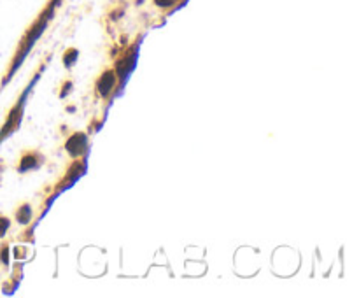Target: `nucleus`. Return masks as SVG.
Returning <instances> with one entry per match:
<instances>
[{
	"mask_svg": "<svg viewBox=\"0 0 359 298\" xmlns=\"http://www.w3.org/2000/svg\"><path fill=\"white\" fill-rule=\"evenodd\" d=\"M76 58H77V51H76V49H69V51H67L65 55H63V63H65L67 67H72V63L76 62Z\"/></svg>",
	"mask_w": 359,
	"mask_h": 298,
	"instance_id": "0eeeda50",
	"label": "nucleus"
},
{
	"mask_svg": "<svg viewBox=\"0 0 359 298\" xmlns=\"http://www.w3.org/2000/svg\"><path fill=\"white\" fill-rule=\"evenodd\" d=\"M88 146V139L84 133H74V135H70V139L67 140L65 147L67 151H69L72 156H79V154L84 153V149H86Z\"/></svg>",
	"mask_w": 359,
	"mask_h": 298,
	"instance_id": "20e7f679",
	"label": "nucleus"
},
{
	"mask_svg": "<svg viewBox=\"0 0 359 298\" xmlns=\"http://www.w3.org/2000/svg\"><path fill=\"white\" fill-rule=\"evenodd\" d=\"M16 217H18V221H20L21 224H27L28 221L32 219V209H30V205H27V203H25V205H21L20 209H18Z\"/></svg>",
	"mask_w": 359,
	"mask_h": 298,
	"instance_id": "423d86ee",
	"label": "nucleus"
},
{
	"mask_svg": "<svg viewBox=\"0 0 359 298\" xmlns=\"http://www.w3.org/2000/svg\"><path fill=\"white\" fill-rule=\"evenodd\" d=\"M60 4H62V0H48V4H46L44 9L41 11V14H39V16L32 21V25L27 28V32L21 35V41H20V44H18L16 53H14L13 62H11L9 69H7L6 76H4V79H2V88L6 86L11 79H13L14 74L18 72V69L23 65L25 58H27L28 53L32 51V48H34L35 42H37L39 39H41V35L46 32V28H48L49 21H51L53 16L56 14V9L60 7Z\"/></svg>",
	"mask_w": 359,
	"mask_h": 298,
	"instance_id": "f257e3e1",
	"label": "nucleus"
},
{
	"mask_svg": "<svg viewBox=\"0 0 359 298\" xmlns=\"http://www.w3.org/2000/svg\"><path fill=\"white\" fill-rule=\"evenodd\" d=\"M177 2L179 0H154V4H156L158 7H163V9L165 7H172L174 4H177Z\"/></svg>",
	"mask_w": 359,
	"mask_h": 298,
	"instance_id": "1a4fd4ad",
	"label": "nucleus"
},
{
	"mask_svg": "<svg viewBox=\"0 0 359 298\" xmlns=\"http://www.w3.org/2000/svg\"><path fill=\"white\" fill-rule=\"evenodd\" d=\"M7 228H9V219L0 216V237H4V235H6Z\"/></svg>",
	"mask_w": 359,
	"mask_h": 298,
	"instance_id": "6e6552de",
	"label": "nucleus"
},
{
	"mask_svg": "<svg viewBox=\"0 0 359 298\" xmlns=\"http://www.w3.org/2000/svg\"><path fill=\"white\" fill-rule=\"evenodd\" d=\"M39 161H41V156H39L37 153H27L21 156L20 160V167H18V170L20 172H27V170H32V168L39 167Z\"/></svg>",
	"mask_w": 359,
	"mask_h": 298,
	"instance_id": "39448f33",
	"label": "nucleus"
},
{
	"mask_svg": "<svg viewBox=\"0 0 359 298\" xmlns=\"http://www.w3.org/2000/svg\"><path fill=\"white\" fill-rule=\"evenodd\" d=\"M116 84H118V76H116V70H105V72L102 74L97 81V93L100 95V97L107 98L109 95L112 93V90L116 88Z\"/></svg>",
	"mask_w": 359,
	"mask_h": 298,
	"instance_id": "7ed1b4c3",
	"label": "nucleus"
},
{
	"mask_svg": "<svg viewBox=\"0 0 359 298\" xmlns=\"http://www.w3.org/2000/svg\"><path fill=\"white\" fill-rule=\"evenodd\" d=\"M37 79H39V74L34 77V79H32V83L28 84L27 90H25L23 93H21V97L18 98V102H16V104H14V107L11 109V112H9V114H7L6 123H4V126H2V128H0V144H2L4 140L7 139V137L13 135V133L16 132L18 128H20V123H21V119H23V105H25V100H27L28 91L32 90V86H34V83H37Z\"/></svg>",
	"mask_w": 359,
	"mask_h": 298,
	"instance_id": "f03ea898",
	"label": "nucleus"
}]
</instances>
